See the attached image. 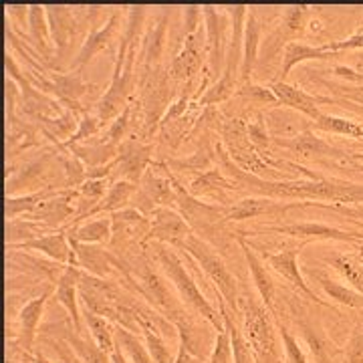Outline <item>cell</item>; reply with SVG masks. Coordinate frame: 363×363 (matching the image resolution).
Returning a JSON list of instances; mask_svg holds the SVG:
<instances>
[{"label":"cell","mask_w":363,"mask_h":363,"mask_svg":"<svg viewBox=\"0 0 363 363\" xmlns=\"http://www.w3.org/2000/svg\"><path fill=\"white\" fill-rule=\"evenodd\" d=\"M147 247L154 252V259H156L160 271L164 272L166 279L174 285L178 297L186 305V309L190 313H194L196 317L206 319L208 323L214 327L216 333L222 331L224 329V321H222L220 311H216L214 305L204 297V293L200 291V286H198L196 279L192 277V272L186 269L184 257L178 252V248L164 245V242H150Z\"/></svg>","instance_id":"6da1fadb"},{"label":"cell","mask_w":363,"mask_h":363,"mask_svg":"<svg viewBox=\"0 0 363 363\" xmlns=\"http://www.w3.org/2000/svg\"><path fill=\"white\" fill-rule=\"evenodd\" d=\"M99 13V6H47V16L51 25V37L55 45V63L59 69L73 63V51L81 49L85 39L89 37L87 28H93V18Z\"/></svg>","instance_id":"7a4b0ae2"},{"label":"cell","mask_w":363,"mask_h":363,"mask_svg":"<svg viewBox=\"0 0 363 363\" xmlns=\"http://www.w3.org/2000/svg\"><path fill=\"white\" fill-rule=\"evenodd\" d=\"M236 311L242 317V333H245L248 345H250L255 362L283 363L281 345L277 339L279 329L272 323V313L257 298L248 297V295H240Z\"/></svg>","instance_id":"3957f363"},{"label":"cell","mask_w":363,"mask_h":363,"mask_svg":"<svg viewBox=\"0 0 363 363\" xmlns=\"http://www.w3.org/2000/svg\"><path fill=\"white\" fill-rule=\"evenodd\" d=\"M174 248H178V250L192 257V260L198 264V269L204 272L208 281L212 283L216 295H220L222 301L228 305V309H234V311L238 309V298H240L238 281L230 272L228 264L224 262L220 252H216V248L208 245L206 240H202L200 236H196L194 233L188 234Z\"/></svg>","instance_id":"277c9868"},{"label":"cell","mask_w":363,"mask_h":363,"mask_svg":"<svg viewBox=\"0 0 363 363\" xmlns=\"http://www.w3.org/2000/svg\"><path fill=\"white\" fill-rule=\"evenodd\" d=\"M142 39H138L131 45L123 67H113L111 83L104 93V97L95 104V113L105 125H109L111 121H116L117 117L123 113V109L133 99L135 87H140V73L135 71V65H138V57L142 51Z\"/></svg>","instance_id":"5b68a950"},{"label":"cell","mask_w":363,"mask_h":363,"mask_svg":"<svg viewBox=\"0 0 363 363\" xmlns=\"http://www.w3.org/2000/svg\"><path fill=\"white\" fill-rule=\"evenodd\" d=\"M169 71H164L162 67L152 69L150 73L140 75V97H135V104L142 109V133L143 138L154 135L162 119L168 113L172 99H174V87H172Z\"/></svg>","instance_id":"8992f818"},{"label":"cell","mask_w":363,"mask_h":363,"mask_svg":"<svg viewBox=\"0 0 363 363\" xmlns=\"http://www.w3.org/2000/svg\"><path fill=\"white\" fill-rule=\"evenodd\" d=\"M222 135V145L226 154L230 156L234 164L240 169H245L252 176H259L264 180H274V172L267 162L260 157L257 147L250 143L247 131V121L245 119H226L218 125Z\"/></svg>","instance_id":"52a82bcc"},{"label":"cell","mask_w":363,"mask_h":363,"mask_svg":"<svg viewBox=\"0 0 363 363\" xmlns=\"http://www.w3.org/2000/svg\"><path fill=\"white\" fill-rule=\"evenodd\" d=\"M204 13V30H206V61L208 75L206 79H218L222 75L224 63H226V51H228V39H230V16L226 9L220 6H202Z\"/></svg>","instance_id":"ba28073f"},{"label":"cell","mask_w":363,"mask_h":363,"mask_svg":"<svg viewBox=\"0 0 363 363\" xmlns=\"http://www.w3.org/2000/svg\"><path fill=\"white\" fill-rule=\"evenodd\" d=\"M257 233L264 234H281L289 238H297L298 242L311 245V242H321V240H337V242H350V245H359L363 240V233L355 230H343L337 226L325 224V222H286V224H269L260 228Z\"/></svg>","instance_id":"9c48e42d"},{"label":"cell","mask_w":363,"mask_h":363,"mask_svg":"<svg viewBox=\"0 0 363 363\" xmlns=\"http://www.w3.org/2000/svg\"><path fill=\"white\" fill-rule=\"evenodd\" d=\"M311 14V6L307 4L285 6L279 18V25L274 26V30L264 40V57L272 59L274 55L285 51L289 43H297L298 39L307 37Z\"/></svg>","instance_id":"30bf717a"},{"label":"cell","mask_w":363,"mask_h":363,"mask_svg":"<svg viewBox=\"0 0 363 363\" xmlns=\"http://www.w3.org/2000/svg\"><path fill=\"white\" fill-rule=\"evenodd\" d=\"M116 168L109 182L125 180L140 184L143 174L154 164V143H143L140 140H125L119 145V154L113 160Z\"/></svg>","instance_id":"8fae6325"},{"label":"cell","mask_w":363,"mask_h":363,"mask_svg":"<svg viewBox=\"0 0 363 363\" xmlns=\"http://www.w3.org/2000/svg\"><path fill=\"white\" fill-rule=\"evenodd\" d=\"M305 247H307L305 242H298L297 247L283 248V250H279V252H267V250H264L262 257L269 262V267H271L272 271L277 272V274H281L286 283L297 291L298 295H303L305 298L313 301L315 305H321V307H329V309H331V303H325L323 298L317 297L311 291L309 283H307V281L303 279V274H301V269H298V255H301V250Z\"/></svg>","instance_id":"7c38bea8"},{"label":"cell","mask_w":363,"mask_h":363,"mask_svg":"<svg viewBox=\"0 0 363 363\" xmlns=\"http://www.w3.org/2000/svg\"><path fill=\"white\" fill-rule=\"evenodd\" d=\"M206 61V30L200 28L194 35L184 37L180 52L169 63V77L180 83H192Z\"/></svg>","instance_id":"4fadbf2b"},{"label":"cell","mask_w":363,"mask_h":363,"mask_svg":"<svg viewBox=\"0 0 363 363\" xmlns=\"http://www.w3.org/2000/svg\"><path fill=\"white\" fill-rule=\"evenodd\" d=\"M121 23H123L121 21V11H113L101 28H95L93 26L89 30V37L85 39L83 47L77 51V55H75V59H73V63H71L69 69L75 71V73H81L95 55L109 51L113 47V43L121 39V33H123Z\"/></svg>","instance_id":"5bb4252c"},{"label":"cell","mask_w":363,"mask_h":363,"mask_svg":"<svg viewBox=\"0 0 363 363\" xmlns=\"http://www.w3.org/2000/svg\"><path fill=\"white\" fill-rule=\"evenodd\" d=\"M188 234H192V228L178 210L156 208L150 214V233L145 234L140 247H147L150 242H164L169 247H176Z\"/></svg>","instance_id":"9a60e30c"},{"label":"cell","mask_w":363,"mask_h":363,"mask_svg":"<svg viewBox=\"0 0 363 363\" xmlns=\"http://www.w3.org/2000/svg\"><path fill=\"white\" fill-rule=\"evenodd\" d=\"M272 143L279 147H285L291 154H295L301 160H319V157H331V160H350V152L345 154L309 128L293 135V138H272Z\"/></svg>","instance_id":"2e32d148"},{"label":"cell","mask_w":363,"mask_h":363,"mask_svg":"<svg viewBox=\"0 0 363 363\" xmlns=\"http://www.w3.org/2000/svg\"><path fill=\"white\" fill-rule=\"evenodd\" d=\"M111 216L113 236H111V250H125L130 245H142L145 234L150 233V218L135 208L117 210Z\"/></svg>","instance_id":"e0dca14e"},{"label":"cell","mask_w":363,"mask_h":363,"mask_svg":"<svg viewBox=\"0 0 363 363\" xmlns=\"http://www.w3.org/2000/svg\"><path fill=\"white\" fill-rule=\"evenodd\" d=\"M297 202H281L267 196H247L236 200L226 210V224L228 222H242L259 216H285L289 210H295Z\"/></svg>","instance_id":"ac0fdd59"},{"label":"cell","mask_w":363,"mask_h":363,"mask_svg":"<svg viewBox=\"0 0 363 363\" xmlns=\"http://www.w3.org/2000/svg\"><path fill=\"white\" fill-rule=\"evenodd\" d=\"M6 250H33V252H40V255L49 257L61 267H77V257H75V250L71 247V240L65 230H55V233L45 234L39 238L18 242L13 247H6Z\"/></svg>","instance_id":"d6986e66"},{"label":"cell","mask_w":363,"mask_h":363,"mask_svg":"<svg viewBox=\"0 0 363 363\" xmlns=\"http://www.w3.org/2000/svg\"><path fill=\"white\" fill-rule=\"evenodd\" d=\"M140 190L157 208L176 206V178L169 166L154 162L140 182Z\"/></svg>","instance_id":"ffe728a7"},{"label":"cell","mask_w":363,"mask_h":363,"mask_svg":"<svg viewBox=\"0 0 363 363\" xmlns=\"http://www.w3.org/2000/svg\"><path fill=\"white\" fill-rule=\"evenodd\" d=\"M234 236H236V242L240 245L242 257L247 260L248 272H250V277H252V283L257 286V293H259L262 305H264L272 315H277V283L272 281L271 272L267 271V267H264V262L259 259L257 250L248 245L247 238H245L242 234L234 233Z\"/></svg>","instance_id":"44dd1931"},{"label":"cell","mask_w":363,"mask_h":363,"mask_svg":"<svg viewBox=\"0 0 363 363\" xmlns=\"http://www.w3.org/2000/svg\"><path fill=\"white\" fill-rule=\"evenodd\" d=\"M168 23H169V11L162 9L154 23L145 26L142 39V51H140V61H142V69L140 75L150 73L152 69L160 67L162 55L166 49V37H168Z\"/></svg>","instance_id":"7402d4cb"},{"label":"cell","mask_w":363,"mask_h":363,"mask_svg":"<svg viewBox=\"0 0 363 363\" xmlns=\"http://www.w3.org/2000/svg\"><path fill=\"white\" fill-rule=\"evenodd\" d=\"M55 293V285L49 286L47 291H43L39 297L30 298L28 303L23 305V309L18 311V347L25 355L35 353L33 345H35V339H37V331H39L40 319L45 315V307H47V301Z\"/></svg>","instance_id":"603a6c76"},{"label":"cell","mask_w":363,"mask_h":363,"mask_svg":"<svg viewBox=\"0 0 363 363\" xmlns=\"http://www.w3.org/2000/svg\"><path fill=\"white\" fill-rule=\"evenodd\" d=\"M186 190L194 198H210L212 202H220L222 206H230V192H236V186L220 168H212L198 174Z\"/></svg>","instance_id":"cb8c5ba5"},{"label":"cell","mask_w":363,"mask_h":363,"mask_svg":"<svg viewBox=\"0 0 363 363\" xmlns=\"http://www.w3.org/2000/svg\"><path fill=\"white\" fill-rule=\"evenodd\" d=\"M77 257V267L97 279H107L117 271V255L113 250H105L101 245H79L71 242Z\"/></svg>","instance_id":"d4e9b609"},{"label":"cell","mask_w":363,"mask_h":363,"mask_svg":"<svg viewBox=\"0 0 363 363\" xmlns=\"http://www.w3.org/2000/svg\"><path fill=\"white\" fill-rule=\"evenodd\" d=\"M79 277L81 269L77 267H65L61 277L55 283V298L63 307L71 319V325L77 333H83V319L79 313Z\"/></svg>","instance_id":"484cf974"},{"label":"cell","mask_w":363,"mask_h":363,"mask_svg":"<svg viewBox=\"0 0 363 363\" xmlns=\"http://www.w3.org/2000/svg\"><path fill=\"white\" fill-rule=\"evenodd\" d=\"M271 91L274 93V97L279 99V104L285 105L289 109H295L305 117H309L311 121H315L317 117L323 113L321 104H329V99H325V97H315L311 93L293 87V85L283 83V81H274L271 85Z\"/></svg>","instance_id":"4316f807"},{"label":"cell","mask_w":363,"mask_h":363,"mask_svg":"<svg viewBox=\"0 0 363 363\" xmlns=\"http://www.w3.org/2000/svg\"><path fill=\"white\" fill-rule=\"evenodd\" d=\"M28 40L35 47L37 55H40L45 61L57 55L51 37V25L47 16V6L30 4L28 6Z\"/></svg>","instance_id":"83f0119b"},{"label":"cell","mask_w":363,"mask_h":363,"mask_svg":"<svg viewBox=\"0 0 363 363\" xmlns=\"http://www.w3.org/2000/svg\"><path fill=\"white\" fill-rule=\"evenodd\" d=\"M245 47H242V63H240V75H238V87L250 83V77L255 73V65L259 61L260 49V23L257 11L250 9L245 23Z\"/></svg>","instance_id":"f1b7e54d"},{"label":"cell","mask_w":363,"mask_h":363,"mask_svg":"<svg viewBox=\"0 0 363 363\" xmlns=\"http://www.w3.org/2000/svg\"><path fill=\"white\" fill-rule=\"evenodd\" d=\"M297 327L301 335L305 339V343L309 345L313 359L317 363H335L337 357H341V351L331 339L325 335V331L315 325L313 321L297 319Z\"/></svg>","instance_id":"f546056e"},{"label":"cell","mask_w":363,"mask_h":363,"mask_svg":"<svg viewBox=\"0 0 363 363\" xmlns=\"http://www.w3.org/2000/svg\"><path fill=\"white\" fill-rule=\"evenodd\" d=\"M67 236L71 242L79 245H107L113 236L111 216H99L95 220H83L73 226H67Z\"/></svg>","instance_id":"4dcf8cb0"},{"label":"cell","mask_w":363,"mask_h":363,"mask_svg":"<svg viewBox=\"0 0 363 363\" xmlns=\"http://www.w3.org/2000/svg\"><path fill=\"white\" fill-rule=\"evenodd\" d=\"M339 52H331L325 49L323 45L321 47H313V45H307V43H289L283 51V65H281V79L286 83V77L289 73L293 71V67L301 65L305 61H327V59H333L337 57Z\"/></svg>","instance_id":"1f68e13d"},{"label":"cell","mask_w":363,"mask_h":363,"mask_svg":"<svg viewBox=\"0 0 363 363\" xmlns=\"http://www.w3.org/2000/svg\"><path fill=\"white\" fill-rule=\"evenodd\" d=\"M138 190H140V184H133V182H111V186H109L107 194L104 196V200L91 210L87 218H93V216H109V214H113L117 210L128 208L131 204V200H133V196L138 194Z\"/></svg>","instance_id":"d6a6232c"},{"label":"cell","mask_w":363,"mask_h":363,"mask_svg":"<svg viewBox=\"0 0 363 363\" xmlns=\"http://www.w3.org/2000/svg\"><path fill=\"white\" fill-rule=\"evenodd\" d=\"M325 260L351 289L359 291L363 295V259L359 255L331 252L325 257Z\"/></svg>","instance_id":"836d02e7"},{"label":"cell","mask_w":363,"mask_h":363,"mask_svg":"<svg viewBox=\"0 0 363 363\" xmlns=\"http://www.w3.org/2000/svg\"><path fill=\"white\" fill-rule=\"evenodd\" d=\"M59 337H63L75 350L81 363H111V355L105 353L93 339L83 337V333L71 331V327H65Z\"/></svg>","instance_id":"e575fe53"},{"label":"cell","mask_w":363,"mask_h":363,"mask_svg":"<svg viewBox=\"0 0 363 363\" xmlns=\"http://www.w3.org/2000/svg\"><path fill=\"white\" fill-rule=\"evenodd\" d=\"M218 311L222 315V321H224V327L228 329L230 333V341H233V363H252L255 357H252V351H250V345H248L247 337L242 333V329L236 325V321L230 315V309L228 305L224 303L218 295Z\"/></svg>","instance_id":"d590c367"},{"label":"cell","mask_w":363,"mask_h":363,"mask_svg":"<svg viewBox=\"0 0 363 363\" xmlns=\"http://www.w3.org/2000/svg\"><path fill=\"white\" fill-rule=\"evenodd\" d=\"M116 345L123 351V355L130 359V363H156L152 353L145 347V341L142 335L133 333L130 329L116 327Z\"/></svg>","instance_id":"8d00e7d4"},{"label":"cell","mask_w":363,"mask_h":363,"mask_svg":"<svg viewBox=\"0 0 363 363\" xmlns=\"http://www.w3.org/2000/svg\"><path fill=\"white\" fill-rule=\"evenodd\" d=\"M317 281H319L325 295L331 298L333 303H339V305H343L347 309H359V311H363V295L359 291L341 285V283L325 277V274H317Z\"/></svg>","instance_id":"74e56055"},{"label":"cell","mask_w":363,"mask_h":363,"mask_svg":"<svg viewBox=\"0 0 363 363\" xmlns=\"http://www.w3.org/2000/svg\"><path fill=\"white\" fill-rule=\"evenodd\" d=\"M313 125L317 131L333 133V135H345V138H353V140H363V123H357V121L347 119V117L321 113L313 121Z\"/></svg>","instance_id":"f35d334b"},{"label":"cell","mask_w":363,"mask_h":363,"mask_svg":"<svg viewBox=\"0 0 363 363\" xmlns=\"http://www.w3.org/2000/svg\"><path fill=\"white\" fill-rule=\"evenodd\" d=\"M83 321L87 325V329L91 331V339L105 351L111 355V351L116 350V327L111 325L109 319L99 317L95 313H87L83 315Z\"/></svg>","instance_id":"ab89813d"},{"label":"cell","mask_w":363,"mask_h":363,"mask_svg":"<svg viewBox=\"0 0 363 363\" xmlns=\"http://www.w3.org/2000/svg\"><path fill=\"white\" fill-rule=\"evenodd\" d=\"M52 190H59V188H45L40 192H30V194L6 196V220H16L18 216H28L35 208L39 206L40 200H45Z\"/></svg>","instance_id":"60d3db41"},{"label":"cell","mask_w":363,"mask_h":363,"mask_svg":"<svg viewBox=\"0 0 363 363\" xmlns=\"http://www.w3.org/2000/svg\"><path fill=\"white\" fill-rule=\"evenodd\" d=\"M236 91H238V81L233 77H226V75H220L204 91V95L198 99V105L200 107H212L216 104H224V101H228L230 97L236 95Z\"/></svg>","instance_id":"b9f144b4"},{"label":"cell","mask_w":363,"mask_h":363,"mask_svg":"<svg viewBox=\"0 0 363 363\" xmlns=\"http://www.w3.org/2000/svg\"><path fill=\"white\" fill-rule=\"evenodd\" d=\"M234 97H240L245 104L255 105V107H279L281 105L271 87H262V85H255V83H247V85L238 87Z\"/></svg>","instance_id":"7bdbcfd3"},{"label":"cell","mask_w":363,"mask_h":363,"mask_svg":"<svg viewBox=\"0 0 363 363\" xmlns=\"http://www.w3.org/2000/svg\"><path fill=\"white\" fill-rule=\"evenodd\" d=\"M105 123L97 117V113H89V111H85V113H81V119H79V128L75 131V135L69 140L67 143H63L61 147H71V145H77V143H85L93 140V138H97L99 135V131L104 130Z\"/></svg>","instance_id":"ee69618b"},{"label":"cell","mask_w":363,"mask_h":363,"mask_svg":"<svg viewBox=\"0 0 363 363\" xmlns=\"http://www.w3.org/2000/svg\"><path fill=\"white\" fill-rule=\"evenodd\" d=\"M277 329H279V335H281V341H283V350H285V363H309L307 359V353L301 347L298 339L286 329L285 325L277 323Z\"/></svg>","instance_id":"f6af8a7d"},{"label":"cell","mask_w":363,"mask_h":363,"mask_svg":"<svg viewBox=\"0 0 363 363\" xmlns=\"http://www.w3.org/2000/svg\"><path fill=\"white\" fill-rule=\"evenodd\" d=\"M247 131H248V140L250 143L257 147V152H259L260 156H264L269 150H271L272 145V138L269 135V131H267V125H264V121H262V117H255V119H250L247 123Z\"/></svg>","instance_id":"bcb514c9"},{"label":"cell","mask_w":363,"mask_h":363,"mask_svg":"<svg viewBox=\"0 0 363 363\" xmlns=\"http://www.w3.org/2000/svg\"><path fill=\"white\" fill-rule=\"evenodd\" d=\"M208 363H233V341L226 327L216 333L212 351L208 355Z\"/></svg>","instance_id":"7dc6e473"},{"label":"cell","mask_w":363,"mask_h":363,"mask_svg":"<svg viewBox=\"0 0 363 363\" xmlns=\"http://www.w3.org/2000/svg\"><path fill=\"white\" fill-rule=\"evenodd\" d=\"M341 363H363V323H359L351 331L345 350L341 351Z\"/></svg>","instance_id":"c3c4849f"},{"label":"cell","mask_w":363,"mask_h":363,"mask_svg":"<svg viewBox=\"0 0 363 363\" xmlns=\"http://www.w3.org/2000/svg\"><path fill=\"white\" fill-rule=\"evenodd\" d=\"M43 343L51 347L55 357H57V363H81L75 350L63 337H59V335L57 337H43Z\"/></svg>","instance_id":"681fc988"},{"label":"cell","mask_w":363,"mask_h":363,"mask_svg":"<svg viewBox=\"0 0 363 363\" xmlns=\"http://www.w3.org/2000/svg\"><path fill=\"white\" fill-rule=\"evenodd\" d=\"M6 21L11 23L13 33L28 37V6H21V4L6 6Z\"/></svg>","instance_id":"f907efd6"},{"label":"cell","mask_w":363,"mask_h":363,"mask_svg":"<svg viewBox=\"0 0 363 363\" xmlns=\"http://www.w3.org/2000/svg\"><path fill=\"white\" fill-rule=\"evenodd\" d=\"M327 51L331 52H341V51H355V49H363V26L353 33L351 37L343 40H331V43H325L323 45Z\"/></svg>","instance_id":"816d5d0a"},{"label":"cell","mask_w":363,"mask_h":363,"mask_svg":"<svg viewBox=\"0 0 363 363\" xmlns=\"http://www.w3.org/2000/svg\"><path fill=\"white\" fill-rule=\"evenodd\" d=\"M202 21H204L202 6H186L184 9V37H190L196 30H200Z\"/></svg>","instance_id":"f5cc1de1"},{"label":"cell","mask_w":363,"mask_h":363,"mask_svg":"<svg viewBox=\"0 0 363 363\" xmlns=\"http://www.w3.org/2000/svg\"><path fill=\"white\" fill-rule=\"evenodd\" d=\"M315 206V208H325V210H333V212H341L345 216H357L363 218V204L359 206H333V204H319V202H301V208Z\"/></svg>","instance_id":"db71d44e"},{"label":"cell","mask_w":363,"mask_h":363,"mask_svg":"<svg viewBox=\"0 0 363 363\" xmlns=\"http://www.w3.org/2000/svg\"><path fill=\"white\" fill-rule=\"evenodd\" d=\"M174 363H196V357L186 350L184 345H178V353H176V359Z\"/></svg>","instance_id":"11a10c76"},{"label":"cell","mask_w":363,"mask_h":363,"mask_svg":"<svg viewBox=\"0 0 363 363\" xmlns=\"http://www.w3.org/2000/svg\"><path fill=\"white\" fill-rule=\"evenodd\" d=\"M25 362L28 363H57L49 359L43 351H35V353H30V355H25Z\"/></svg>","instance_id":"9f6ffc18"},{"label":"cell","mask_w":363,"mask_h":363,"mask_svg":"<svg viewBox=\"0 0 363 363\" xmlns=\"http://www.w3.org/2000/svg\"><path fill=\"white\" fill-rule=\"evenodd\" d=\"M111 363H130V359L123 355V351L116 345V350L111 351Z\"/></svg>","instance_id":"6f0895ef"},{"label":"cell","mask_w":363,"mask_h":363,"mask_svg":"<svg viewBox=\"0 0 363 363\" xmlns=\"http://www.w3.org/2000/svg\"><path fill=\"white\" fill-rule=\"evenodd\" d=\"M351 160H353V162H363V152H359V154H351Z\"/></svg>","instance_id":"680465c9"},{"label":"cell","mask_w":363,"mask_h":363,"mask_svg":"<svg viewBox=\"0 0 363 363\" xmlns=\"http://www.w3.org/2000/svg\"><path fill=\"white\" fill-rule=\"evenodd\" d=\"M357 255H359V257L363 259V240L359 242V245H357Z\"/></svg>","instance_id":"91938a15"},{"label":"cell","mask_w":363,"mask_h":363,"mask_svg":"<svg viewBox=\"0 0 363 363\" xmlns=\"http://www.w3.org/2000/svg\"><path fill=\"white\" fill-rule=\"evenodd\" d=\"M25 363H28V362H25Z\"/></svg>","instance_id":"94428289"}]
</instances>
